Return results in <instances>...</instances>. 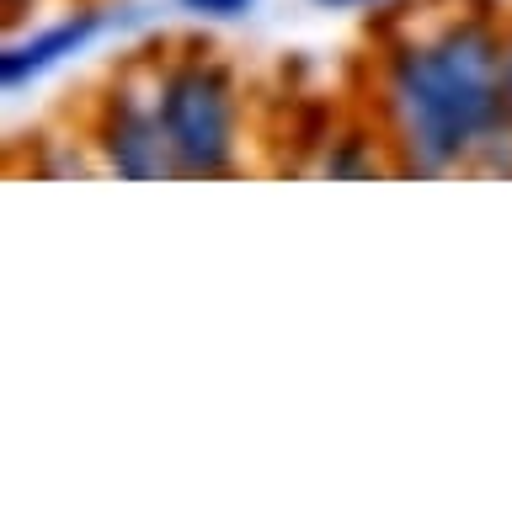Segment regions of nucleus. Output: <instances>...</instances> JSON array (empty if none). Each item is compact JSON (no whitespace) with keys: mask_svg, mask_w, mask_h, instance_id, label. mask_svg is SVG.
<instances>
[{"mask_svg":"<svg viewBox=\"0 0 512 512\" xmlns=\"http://www.w3.org/2000/svg\"><path fill=\"white\" fill-rule=\"evenodd\" d=\"M155 107L171 160L187 176H224L240 155V102L219 64L182 59L155 80Z\"/></svg>","mask_w":512,"mask_h":512,"instance_id":"obj_2","label":"nucleus"},{"mask_svg":"<svg viewBox=\"0 0 512 512\" xmlns=\"http://www.w3.org/2000/svg\"><path fill=\"white\" fill-rule=\"evenodd\" d=\"M187 16H203V22H235V16H246L256 0H176Z\"/></svg>","mask_w":512,"mask_h":512,"instance_id":"obj_5","label":"nucleus"},{"mask_svg":"<svg viewBox=\"0 0 512 512\" xmlns=\"http://www.w3.org/2000/svg\"><path fill=\"white\" fill-rule=\"evenodd\" d=\"M507 32L486 16H454L427 38H406L384 59L390 144L416 171H454L491 160L512 139L502 96Z\"/></svg>","mask_w":512,"mask_h":512,"instance_id":"obj_1","label":"nucleus"},{"mask_svg":"<svg viewBox=\"0 0 512 512\" xmlns=\"http://www.w3.org/2000/svg\"><path fill=\"white\" fill-rule=\"evenodd\" d=\"M107 32V11H75L64 16V22L32 32V38L11 43L6 54H0V80H6V91H22L27 80L48 75L54 64H64L70 54H80L86 43H96Z\"/></svg>","mask_w":512,"mask_h":512,"instance_id":"obj_4","label":"nucleus"},{"mask_svg":"<svg viewBox=\"0 0 512 512\" xmlns=\"http://www.w3.org/2000/svg\"><path fill=\"white\" fill-rule=\"evenodd\" d=\"M22 6H32V0H6V16H16V11H22Z\"/></svg>","mask_w":512,"mask_h":512,"instance_id":"obj_8","label":"nucleus"},{"mask_svg":"<svg viewBox=\"0 0 512 512\" xmlns=\"http://www.w3.org/2000/svg\"><path fill=\"white\" fill-rule=\"evenodd\" d=\"M96 144H102L107 166L128 176V182H155V176L176 171L155 96L112 91V102L102 107V123H96Z\"/></svg>","mask_w":512,"mask_h":512,"instance_id":"obj_3","label":"nucleus"},{"mask_svg":"<svg viewBox=\"0 0 512 512\" xmlns=\"http://www.w3.org/2000/svg\"><path fill=\"white\" fill-rule=\"evenodd\" d=\"M502 96H507V118H512V32H507V48H502Z\"/></svg>","mask_w":512,"mask_h":512,"instance_id":"obj_6","label":"nucleus"},{"mask_svg":"<svg viewBox=\"0 0 512 512\" xmlns=\"http://www.w3.org/2000/svg\"><path fill=\"white\" fill-rule=\"evenodd\" d=\"M315 6H331V11H352V6H384V0H315Z\"/></svg>","mask_w":512,"mask_h":512,"instance_id":"obj_7","label":"nucleus"}]
</instances>
